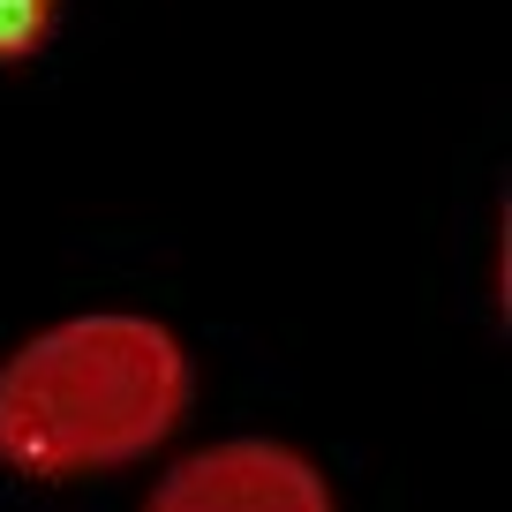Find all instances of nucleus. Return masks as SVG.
I'll return each mask as SVG.
<instances>
[{
	"mask_svg": "<svg viewBox=\"0 0 512 512\" xmlns=\"http://www.w3.org/2000/svg\"><path fill=\"white\" fill-rule=\"evenodd\" d=\"M189 415V354L159 317L91 309L0 362V467L83 482L166 445Z\"/></svg>",
	"mask_w": 512,
	"mask_h": 512,
	"instance_id": "f257e3e1",
	"label": "nucleus"
},
{
	"mask_svg": "<svg viewBox=\"0 0 512 512\" xmlns=\"http://www.w3.org/2000/svg\"><path fill=\"white\" fill-rule=\"evenodd\" d=\"M144 512H332V490L294 445L226 437V445L189 452L151 490Z\"/></svg>",
	"mask_w": 512,
	"mask_h": 512,
	"instance_id": "f03ea898",
	"label": "nucleus"
}]
</instances>
